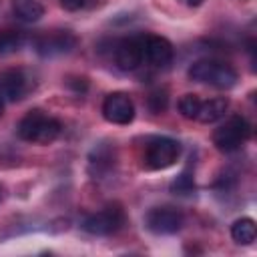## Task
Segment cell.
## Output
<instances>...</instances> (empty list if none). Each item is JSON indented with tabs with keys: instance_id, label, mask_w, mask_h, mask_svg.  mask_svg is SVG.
I'll return each instance as SVG.
<instances>
[{
	"instance_id": "6da1fadb",
	"label": "cell",
	"mask_w": 257,
	"mask_h": 257,
	"mask_svg": "<svg viewBox=\"0 0 257 257\" xmlns=\"http://www.w3.org/2000/svg\"><path fill=\"white\" fill-rule=\"evenodd\" d=\"M60 122L54 116L44 114L42 110H30L26 116L20 118L16 133L20 139L38 143V145H48L60 135Z\"/></svg>"
},
{
	"instance_id": "7a4b0ae2",
	"label": "cell",
	"mask_w": 257,
	"mask_h": 257,
	"mask_svg": "<svg viewBox=\"0 0 257 257\" xmlns=\"http://www.w3.org/2000/svg\"><path fill=\"white\" fill-rule=\"evenodd\" d=\"M189 76L197 82L211 84L215 88H231L237 82V72L233 66L219 60H197L189 68Z\"/></svg>"
},
{
	"instance_id": "3957f363",
	"label": "cell",
	"mask_w": 257,
	"mask_h": 257,
	"mask_svg": "<svg viewBox=\"0 0 257 257\" xmlns=\"http://www.w3.org/2000/svg\"><path fill=\"white\" fill-rule=\"evenodd\" d=\"M249 137H251V126H249V122H247L243 116L233 114V116H229V118L213 133V145H215L221 153H233V151H237Z\"/></svg>"
},
{
	"instance_id": "277c9868",
	"label": "cell",
	"mask_w": 257,
	"mask_h": 257,
	"mask_svg": "<svg viewBox=\"0 0 257 257\" xmlns=\"http://www.w3.org/2000/svg\"><path fill=\"white\" fill-rule=\"evenodd\" d=\"M179 155H181L179 141H175L171 137H155L147 143L145 165L153 171H161V169H167V167L175 165Z\"/></svg>"
},
{
	"instance_id": "5b68a950",
	"label": "cell",
	"mask_w": 257,
	"mask_h": 257,
	"mask_svg": "<svg viewBox=\"0 0 257 257\" xmlns=\"http://www.w3.org/2000/svg\"><path fill=\"white\" fill-rule=\"evenodd\" d=\"M124 225V211L118 205H108L82 221V229L90 235H112Z\"/></svg>"
},
{
	"instance_id": "8992f818",
	"label": "cell",
	"mask_w": 257,
	"mask_h": 257,
	"mask_svg": "<svg viewBox=\"0 0 257 257\" xmlns=\"http://www.w3.org/2000/svg\"><path fill=\"white\" fill-rule=\"evenodd\" d=\"M147 227L157 235H171L183 227V215L175 207H155L147 213Z\"/></svg>"
},
{
	"instance_id": "52a82bcc",
	"label": "cell",
	"mask_w": 257,
	"mask_h": 257,
	"mask_svg": "<svg viewBox=\"0 0 257 257\" xmlns=\"http://www.w3.org/2000/svg\"><path fill=\"white\" fill-rule=\"evenodd\" d=\"M145 36L122 38L114 48V62L120 70H135L145 60Z\"/></svg>"
},
{
	"instance_id": "ba28073f",
	"label": "cell",
	"mask_w": 257,
	"mask_h": 257,
	"mask_svg": "<svg viewBox=\"0 0 257 257\" xmlns=\"http://www.w3.org/2000/svg\"><path fill=\"white\" fill-rule=\"evenodd\" d=\"M102 116L112 124H128L135 118V104L124 92H112L102 102Z\"/></svg>"
},
{
	"instance_id": "9c48e42d",
	"label": "cell",
	"mask_w": 257,
	"mask_h": 257,
	"mask_svg": "<svg viewBox=\"0 0 257 257\" xmlns=\"http://www.w3.org/2000/svg\"><path fill=\"white\" fill-rule=\"evenodd\" d=\"M34 46L42 56H56V54L70 52L76 46V36L70 30H56V32L38 36Z\"/></svg>"
},
{
	"instance_id": "30bf717a",
	"label": "cell",
	"mask_w": 257,
	"mask_h": 257,
	"mask_svg": "<svg viewBox=\"0 0 257 257\" xmlns=\"http://www.w3.org/2000/svg\"><path fill=\"white\" fill-rule=\"evenodd\" d=\"M145 60L151 66L163 68L173 60V44L163 36H145Z\"/></svg>"
},
{
	"instance_id": "8fae6325",
	"label": "cell",
	"mask_w": 257,
	"mask_h": 257,
	"mask_svg": "<svg viewBox=\"0 0 257 257\" xmlns=\"http://www.w3.org/2000/svg\"><path fill=\"white\" fill-rule=\"evenodd\" d=\"M26 92V78L20 70H6L0 74V96L6 100H20Z\"/></svg>"
},
{
	"instance_id": "7c38bea8",
	"label": "cell",
	"mask_w": 257,
	"mask_h": 257,
	"mask_svg": "<svg viewBox=\"0 0 257 257\" xmlns=\"http://www.w3.org/2000/svg\"><path fill=\"white\" fill-rule=\"evenodd\" d=\"M229 108V100L225 96H215V98H209L205 102H201V108L197 112V120L203 122V124H211V122H217L219 118L225 116Z\"/></svg>"
},
{
	"instance_id": "4fadbf2b",
	"label": "cell",
	"mask_w": 257,
	"mask_h": 257,
	"mask_svg": "<svg viewBox=\"0 0 257 257\" xmlns=\"http://www.w3.org/2000/svg\"><path fill=\"white\" fill-rule=\"evenodd\" d=\"M231 237L239 245H251L257 237V227L255 221L249 217H241L231 225Z\"/></svg>"
},
{
	"instance_id": "5bb4252c",
	"label": "cell",
	"mask_w": 257,
	"mask_h": 257,
	"mask_svg": "<svg viewBox=\"0 0 257 257\" xmlns=\"http://www.w3.org/2000/svg\"><path fill=\"white\" fill-rule=\"evenodd\" d=\"M14 14L16 18H20L22 22H36L42 18L44 8L42 4H38L36 0H16L14 4Z\"/></svg>"
},
{
	"instance_id": "9a60e30c",
	"label": "cell",
	"mask_w": 257,
	"mask_h": 257,
	"mask_svg": "<svg viewBox=\"0 0 257 257\" xmlns=\"http://www.w3.org/2000/svg\"><path fill=\"white\" fill-rule=\"evenodd\" d=\"M24 44V34L20 30H0V56L20 50Z\"/></svg>"
},
{
	"instance_id": "2e32d148",
	"label": "cell",
	"mask_w": 257,
	"mask_h": 257,
	"mask_svg": "<svg viewBox=\"0 0 257 257\" xmlns=\"http://www.w3.org/2000/svg\"><path fill=\"white\" fill-rule=\"evenodd\" d=\"M201 98L197 96V94H193V92H189V94H183L181 96V100H179V110H181V114L185 116V118H197V112H199V108H201Z\"/></svg>"
},
{
	"instance_id": "e0dca14e",
	"label": "cell",
	"mask_w": 257,
	"mask_h": 257,
	"mask_svg": "<svg viewBox=\"0 0 257 257\" xmlns=\"http://www.w3.org/2000/svg\"><path fill=\"white\" fill-rule=\"evenodd\" d=\"M147 104H149V108H151L155 114L165 112V110H167V106H169V96H167V90H161V88L153 90V92L149 94V98H147Z\"/></svg>"
},
{
	"instance_id": "ac0fdd59",
	"label": "cell",
	"mask_w": 257,
	"mask_h": 257,
	"mask_svg": "<svg viewBox=\"0 0 257 257\" xmlns=\"http://www.w3.org/2000/svg\"><path fill=\"white\" fill-rule=\"evenodd\" d=\"M173 191L179 193V195H187V193H191V191H193V179H191L187 173H183V175L177 177V181L173 183Z\"/></svg>"
},
{
	"instance_id": "d6986e66",
	"label": "cell",
	"mask_w": 257,
	"mask_h": 257,
	"mask_svg": "<svg viewBox=\"0 0 257 257\" xmlns=\"http://www.w3.org/2000/svg\"><path fill=\"white\" fill-rule=\"evenodd\" d=\"M60 4H62L64 10L76 12V10H80V8L84 6V0H60Z\"/></svg>"
},
{
	"instance_id": "ffe728a7",
	"label": "cell",
	"mask_w": 257,
	"mask_h": 257,
	"mask_svg": "<svg viewBox=\"0 0 257 257\" xmlns=\"http://www.w3.org/2000/svg\"><path fill=\"white\" fill-rule=\"evenodd\" d=\"M187 6H201L203 4V0H183Z\"/></svg>"
},
{
	"instance_id": "44dd1931",
	"label": "cell",
	"mask_w": 257,
	"mask_h": 257,
	"mask_svg": "<svg viewBox=\"0 0 257 257\" xmlns=\"http://www.w3.org/2000/svg\"><path fill=\"white\" fill-rule=\"evenodd\" d=\"M2 110H4V98L0 96V116H2Z\"/></svg>"
}]
</instances>
